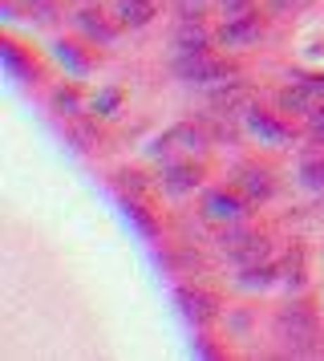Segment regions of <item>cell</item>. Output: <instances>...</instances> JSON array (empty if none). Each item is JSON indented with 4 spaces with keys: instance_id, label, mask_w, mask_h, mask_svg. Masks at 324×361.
<instances>
[{
    "instance_id": "ba28073f",
    "label": "cell",
    "mask_w": 324,
    "mask_h": 361,
    "mask_svg": "<svg viewBox=\"0 0 324 361\" xmlns=\"http://www.w3.org/2000/svg\"><path fill=\"white\" fill-rule=\"evenodd\" d=\"M247 130L256 134L259 142H272V147H288V142H292L288 126H284V122H275L272 114H259V110L247 114Z\"/></svg>"
},
{
    "instance_id": "6da1fadb",
    "label": "cell",
    "mask_w": 324,
    "mask_h": 361,
    "mask_svg": "<svg viewBox=\"0 0 324 361\" xmlns=\"http://www.w3.org/2000/svg\"><path fill=\"white\" fill-rule=\"evenodd\" d=\"M175 73L191 85H227V78H235V66L207 49H199V53H178Z\"/></svg>"
},
{
    "instance_id": "3957f363",
    "label": "cell",
    "mask_w": 324,
    "mask_h": 361,
    "mask_svg": "<svg viewBox=\"0 0 324 361\" xmlns=\"http://www.w3.org/2000/svg\"><path fill=\"white\" fill-rule=\"evenodd\" d=\"M223 252L231 264H239V268H256V264L268 260V240L263 235H251V231H243L239 224H231V231H223Z\"/></svg>"
},
{
    "instance_id": "4fadbf2b",
    "label": "cell",
    "mask_w": 324,
    "mask_h": 361,
    "mask_svg": "<svg viewBox=\"0 0 324 361\" xmlns=\"http://www.w3.org/2000/svg\"><path fill=\"white\" fill-rule=\"evenodd\" d=\"M154 17V0H118V20L126 29H142Z\"/></svg>"
},
{
    "instance_id": "7c38bea8",
    "label": "cell",
    "mask_w": 324,
    "mask_h": 361,
    "mask_svg": "<svg viewBox=\"0 0 324 361\" xmlns=\"http://www.w3.org/2000/svg\"><path fill=\"white\" fill-rule=\"evenodd\" d=\"M239 187H243V199H247V203H263V199L272 195V175L247 166V171L239 175Z\"/></svg>"
},
{
    "instance_id": "30bf717a",
    "label": "cell",
    "mask_w": 324,
    "mask_h": 361,
    "mask_svg": "<svg viewBox=\"0 0 324 361\" xmlns=\"http://www.w3.org/2000/svg\"><path fill=\"white\" fill-rule=\"evenodd\" d=\"M312 102H316V90L308 82H296L288 90H280V110L284 114H312Z\"/></svg>"
},
{
    "instance_id": "7402d4cb",
    "label": "cell",
    "mask_w": 324,
    "mask_h": 361,
    "mask_svg": "<svg viewBox=\"0 0 324 361\" xmlns=\"http://www.w3.org/2000/svg\"><path fill=\"white\" fill-rule=\"evenodd\" d=\"M126 212H130V219H134V224H138L146 235H154V219L146 215V207H138V203H126Z\"/></svg>"
},
{
    "instance_id": "d4e9b609",
    "label": "cell",
    "mask_w": 324,
    "mask_h": 361,
    "mask_svg": "<svg viewBox=\"0 0 324 361\" xmlns=\"http://www.w3.org/2000/svg\"><path fill=\"white\" fill-rule=\"evenodd\" d=\"M57 57H61V61H69L73 69H85V61H81L77 53H73V45H57Z\"/></svg>"
},
{
    "instance_id": "9c48e42d",
    "label": "cell",
    "mask_w": 324,
    "mask_h": 361,
    "mask_svg": "<svg viewBox=\"0 0 324 361\" xmlns=\"http://www.w3.org/2000/svg\"><path fill=\"white\" fill-rule=\"evenodd\" d=\"M199 166L191 163H170L166 166V175H162V191H170V195H187V191H194L199 187Z\"/></svg>"
},
{
    "instance_id": "277c9868",
    "label": "cell",
    "mask_w": 324,
    "mask_h": 361,
    "mask_svg": "<svg viewBox=\"0 0 324 361\" xmlns=\"http://www.w3.org/2000/svg\"><path fill=\"white\" fill-rule=\"evenodd\" d=\"M203 147H207V134L199 130V126H191V122H178V126H170L150 150H154L158 159L162 154L170 159V154H199Z\"/></svg>"
},
{
    "instance_id": "8992f818",
    "label": "cell",
    "mask_w": 324,
    "mask_h": 361,
    "mask_svg": "<svg viewBox=\"0 0 324 361\" xmlns=\"http://www.w3.org/2000/svg\"><path fill=\"white\" fill-rule=\"evenodd\" d=\"M243 215H247V199H239L235 191H207L203 195V219H211V224L231 228Z\"/></svg>"
},
{
    "instance_id": "5b68a950",
    "label": "cell",
    "mask_w": 324,
    "mask_h": 361,
    "mask_svg": "<svg viewBox=\"0 0 324 361\" xmlns=\"http://www.w3.org/2000/svg\"><path fill=\"white\" fill-rule=\"evenodd\" d=\"M211 110H219V118H247L256 110V90L243 82H227L211 94Z\"/></svg>"
},
{
    "instance_id": "52a82bcc",
    "label": "cell",
    "mask_w": 324,
    "mask_h": 361,
    "mask_svg": "<svg viewBox=\"0 0 324 361\" xmlns=\"http://www.w3.org/2000/svg\"><path fill=\"white\" fill-rule=\"evenodd\" d=\"M259 37H263V20H259L256 13H247V17H231L223 29H219V45L235 49V45H251Z\"/></svg>"
},
{
    "instance_id": "44dd1931",
    "label": "cell",
    "mask_w": 324,
    "mask_h": 361,
    "mask_svg": "<svg viewBox=\"0 0 324 361\" xmlns=\"http://www.w3.org/2000/svg\"><path fill=\"white\" fill-rule=\"evenodd\" d=\"M118 102H122V90H106V94H97L94 110H97V114H113V110H118Z\"/></svg>"
},
{
    "instance_id": "8fae6325",
    "label": "cell",
    "mask_w": 324,
    "mask_h": 361,
    "mask_svg": "<svg viewBox=\"0 0 324 361\" xmlns=\"http://www.w3.org/2000/svg\"><path fill=\"white\" fill-rule=\"evenodd\" d=\"M175 300L182 305V312H187L191 321H211V317H215V296H207V293H194V288H178Z\"/></svg>"
},
{
    "instance_id": "603a6c76",
    "label": "cell",
    "mask_w": 324,
    "mask_h": 361,
    "mask_svg": "<svg viewBox=\"0 0 324 361\" xmlns=\"http://www.w3.org/2000/svg\"><path fill=\"white\" fill-rule=\"evenodd\" d=\"M219 4H223V17L231 20V17H247L256 0H219Z\"/></svg>"
},
{
    "instance_id": "7a4b0ae2",
    "label": "cell",
    "mask_w": 324,
    "mask_h": 361,
    "mask_svg": "<svg viewBox=\"0 0 324 361\" xmlns=\"http://www.w3.org/2000/svg\"><path fill=\"white\" fill-rule=\"evenodd\" d=\"M275 337L288 345L292 353H312V345H316V317L304 305H288L275 317Z\"/></svg>"
},
{
    "instance_id": "5bb4252c",
    "label": "cell",
    "mask_w": 324,
    "mask_h": 361,
    "mask_svg": "<svg viewBox=\"0 0 324 361\" xmlns=\"http://www.w3.org/2000/svg\"><path fill=\"white\" fill-rule=\"evenodd\" d=\"M175 49L178 53H199L207 49V29L199 25V20H182L175 29Z\"/></svg>"
},
{
    "instance_id": "ac0fdd59",
    "label": "cell",
    "mask_w": 324,
    "mask_h": 361,
    "mask_svg": "<svg viewBox=\"0 0 324 361\" xmlns=\"http://www.w3.org/2000/svg\"><path fill=\"white\" fill-rule=\"evenodd\" d=\"M77 25L85 29V33L94 37V41H110L113 37V29L110 25H101V20H94V13H77Z\"/></svg>"
},
{
    "instance_id": "cb8c5ba5",
    "label": "cell",
    "mask_w": 324,
    "mask_h": 361,
    "mask_svg": "<svg viewBox=\"0 0 324 361\" xmlns=\"http://www.w3.org/2000/svg\"><path fill=\"white\" fill-rule=\"evenodd\" d=\"M4 61H8L16 73H29V78H32V66L25 61V57H20V53H16V45H4Z\"/></svg>"
},
{
    "instance_id": "484cf974",
    "label": "cell",
    "mask_w": 324,
    "mask_h": 361,
    "mask_svg": "<svg viewBox=\"0 0 324 361\" xmlns=\"http://www.w3.org/2000/svg\"><path fill=\"white\" fill-rule=\"evenodd\" d=\"M288 4H300V0H275V8H288Z\"/></svg>"
},
{
    "instance_id": "2e32d148",
    "label": "cell",
    "mask_w": 324,
    "mask_h": 361,
    "mask_svg": "<svg viewBox=\"0 0 324 361\" xmlns=\"http://www.w3.org/2000/svg\"><path fill=\"white\" fill-rule=\"evenodd\" d=\"M284 284H292V288H300L304 284V252H292L288 260H284Z\"/></svg>"
},
{
    "instance_id": "e0dca14e",
    "label": "cell",
    "mask_w": 324,
    "mask_h": 361,
    "mask_svg": "<svg viewBox=\"0 0 324 361\" xmlns=\"http://www.w3.org/2000/svg\"><path fill=\"white\" fill-rule=\"evenodd\" d=\"M8 4H20L29 17H37V20H53L57 17V4L53 0H8Z\"/></svg>"
},
{
    "instance_id": "d6986e66",
    "label": "cell",
    "mask_w": 324,
    "mask_h": 361,
    "mask_svg": "<svg viewBox=\"0 0 324 361\" xmlns=\"http://www.w3.org/2000/svg\"><path fill=\"white\" fill-rule=\"evenodd\" d=\"M53 110H57V114H73V110H77V90H73V85H69V90H57V94H53Z\"/></svg>"
},
{
    "instance_id": "ffe728a7",
    "label": "cell",
    "mask_w": 324,
    "mask_h": 361,
    "mask_svg": "<svg viewBox=\"0 0 324 361\" xmlns=\"http://www.w3.org/2000/svg\"><path fill=\"white\" fill-rule=\"evenodd\" d=\"M308 138L324 142V106H312V114H308Z\"/></svg>"
},
{
    "instance_id": "9a60e30c",
    "label": "cell",
    "mask_w": 324,
    "mask_h": 361,
    "mask_svg": "<svg viewBox=\"0 0 324 361\" xmlns=\"http://www.w3.org/2000/svg\"><path fill=\"white\" fill-rule=\"evenodd\" d=\"M300 179L312 191H324V154H308L304 163H300Z\"/></svg>"
}]
</instances>
